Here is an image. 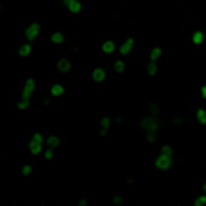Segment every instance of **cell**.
<instances>
[{"label":"cell","mask_w":206,"mask_h":206,"mask_svg":"<svg viewBox=\"0 0 206 206\" xmlns=\"http://www.w3.org/2000/svg\"><path fill=\"white\" fill-rule=\"evenodd\" d=\"M155 166H156L158 169L161 171H166L169 169L171 166H172V156H166V155H159V156L155 159Z\"/></svg>","instance_id":"cell-3"},{"label":"cell","mask_w":206,"mask_h":206,"mask_svg":"<svg viewBox=\"0 0 206 206\" xmlns=\"http://www.w3.org/2000/svg\"><path fill=\"white\" fill-rule=\"evenodd\" d=\"M79 205H81V206H85V205H87V201H85V200H81V201H79Z\"/></svg>","instance_id":"cell-32"},{"label":"cell","mask_w":206,"mask_h":206,"mask_svg":"<svg viewBox=\"0 0 206 206\" xmlns=\"http://www.w3.org/2000/svg\"><path fill=\"white\" fill-rule=\"evenodd\" d=\"M50 41H52L53 44H63V42H65V36L61 32H53L52 37H50Z\"/></svg>","instance_id":"cell-13"},{"label":"cell","mask_w":206,"mask_h":206,"mask_svg":"<svg viewBox=\"0 0 206 206\" xmlns=\"http://www.w3.org/2000/svg\"><path fill=\"white\" fill-rule=\"evenodd\" d=\"M203 37H205V36H203L201 31H197V32L193 34V44H201V42H203Z\"/></svg>","instance_id":"cell-20"},{"label":"cell","mask_w":206,"mask_h":206,"mask_svg":"<svg viewBox=\"0 0 206 206\" xmlns=\"http://www.w3.org/2000/svg\"><path fill=\"white\" fill-rule=\"evenodd\" d=\"M44 155H45V159H52V158H53V150H52V148H49Z\"/></svg>","instance_id":"cell-27"},{"label":"cell","mask_w":206,"mask_h":206,"mask_svg":"<svg viewBox=\"0 0 206 206\" xmlns=\"http://www.w3.org/2000/svg\"><path fill=\"white\" fill-rule=\"evenodd\" d=\"M147 140H148L150 143H153V142L156 140V132H147Z\"/></svg>","instance_id":"cell-23"},{"label":"cell","mask_w":206,"mask_h":206,"mask_svg":"<svg viewBox=\"0 0 206 206\" xmlns=\"http://www.w3.org/2000/svg\"><path fill=\"white\" fill-rule=\"evenodd\" d=\"M101 50H103L105 53H113V52H114V42H113V41L103 42V45H101Z\"/></svg>","instance_id":"cell-11"},{"label":"cell","mask_w":206,"mask_h":206,"mask_svg":"<svg viewBox=\"0 0 206 206\" xmlns=\"http://www.w3.org/2000/svg\"><path fill=\"white\" fill-rule=\"evenodd\" d=\"M69 2H74V0H63V5H65V7H66V5L69 3Z\"/></svg>","instance_id":"cell-33"},{"label":"cell","mask_w":206,"mask_h":206,"mask_svg":"<svg viewBox=\"0 0 206 206\" xmlns=\"http://www.w3.org/2000/svg\"><path fill=\"white\" fill-rule=\"evenodd\" d=\"M161 155H166V156H172L174 151H172V148H171L169 145H163V147H161Z\"/></svg>","instance_id":"cell-21"},{"label":"cell","mask_w":206,"mask_h":206,"mask_svg":"<svg viewBox=\"0 0 206 206\" xmlns=\"http://www.w3.org/2000/svg\"><path fill=\"white\" fill-rule=\"evenodd\" d=\"M39 32H41V24H39V23H32V24L26 29V37H28V41L29 42L36 41V37L39 36Z\"/></svg>","instance_id":"cell-4"},{"label":"cell","mask_w":206,"mask_h":206,"mask_svg":"<svg viewBox=\"0 0 206 206\" xmlns=\"http://www.w3.org/2000/svg\"><path fill=\"white\" fill-rule=\"evenodd\" d=\"M34 87H36L34 79H28L26 84H24V87H23V93H21V97L24 98V100H29L31 95H32V92H34Z\"/></svg>","instance_id":"cell-5"},{"label":"cell","mask_w":206,"mask_h":206,"mask_svg":"<svg viewBox=\"0 0 206 206\" xmlns=\"http://www.w3.org/2000/svg\"><path fill=\"white\" fill-rule=\"evenodd\" d=\"M132 49H134V39L129 37V39H126V42L119 47V53H121V55H129V53L132 52Z\"/></svg>","instance_id":"cell-6"},{"label":"cell","mask_w":206,"mask_h":206,"mask_svg":"<svg viewBox=\"0 0 206 206\" xmlns=\"http://www.w3.org/2000/svg\"><path fill=\"white\" fill-rule=\"evenodd\" d=\"M57 68H58V71H61V73H66V71L71 69V61H69L68 58H60L58 63H57Z\"/></svg>","instance_id":"cell-7"},{"label":"cell","mask_w":206,"mask_h":206,"mask_svg":"<svg viewBox=\"0 0 206 206\" xmlns=\"http://www.w3.org/2000/svg\"><path fill=\"white\" fill-rule=\"evenodd\" d=\"M147 71H148L150 76H155V74L158 73V66L155 65V61H150V65L147 66Z\"/></svg>","instance_id":"cell-16"},{"label":"cell","mask_w":206,"mask_h":206,"mask_svg":"<svg viewBox=\"0 0 206 206\" xmlns=\"http://www.w3.org/2000/svg\"><path fill=\"white\" fill-rule=\"evenodd\" d=\"M205 203H206V197H205V195H201L198 200H195V206H203Z\"/></svg>","instance_id":"cell-25"},{"label":"cell","mask_w":206,"mask_h":206,"mask_svg":"<svg viewBox=\"0 0 206 206\" xmlns=\"http://www.w3.org/2000/svg\"><path fill=\"white\" fill-rule=\"evenodd\" d=\"M113 203H114V205H122V197H119V195L114 197L113 198Z\"/></svg>","instance_id":"cell-28"},{"label":"cell","mask_w":206,"mask_h":206,"mask_svg":"<svg viewBox=\"0 0 206 206\" xmlns=\"http://www.w3.org/2000/svg\"><path fill=\"white\" fill-rule=\"evenodd\" d=\"M42 145H44V137H42V134L36 132L32 135V140L29 142V150H31V153L32 155L42 153Z\"/></svg>","instance_id":"cell-1"},{"label":"cell","mask_w":206,"mask_h":206,"mask_svg":"<svg viewBox=\"0 0 206 206\" xmlns=\"http://www.w3.org/2000/svg\"><path fill=\"white\" fill-rule=\"evenodd\" d=\"M31 50H32V49H31V45H29V44L21 45V47H20V55H21V57H28L29 53H31Z\"/></svg>","instance_id":"cell-15"},{"label":"cell","mask_w":206,"mask_h":206,"mask_svg":"<svg viewBox=\"0 0 206 206\" xmlns=\"http://www.w3.org/2000/svg\"><path fill=\"white\" fill-rule=\"evenodd\" d=\"M159 57H161V49H159V47H155V49L151 50V53H150V61H156Z\"/></svg>","instance_id":"cell-14"},{"label":"cell","mask_w":206,"mask_h":206,"mask_svg":"<svg viewBox=\"0 0 206 206\" xmlns=\"http://www.w3.org/2000/svg\"><path fill=\"white\" fill-rule=\"evenodd\" d=\"M158 121L155 119V116H147V118H143L140 121V127L145 132H156L158 130Z\"/></svg>","instance_id":"cell-2"},{"label":"cell","mask_w":206,"mask_h":206,"mask_svg":"<svg viewBox=\"0 0 206 206\" xmlns=\"http://www.w3.org/2000/svg\"><path fill=\"white\" fill-rule=\"evenodd\" d=\"M174 122H176V124H182V122H184V119H180V118H176V119H174Z\"/></svg>","instance_id":"cell-29"},{"label":"cell","mask_w":206,"mask_h":206,"mask_svg":"<svg viewBox=\"0 0 206 206\" xmlns=\"http://www.w3.org/2000/svg\"><path fill=\"white\" fill-rule=\"evenodd\" d=\"M197 116H198V121L201 122V124H206V111L203 108H200L198 109V113H197Z\"/></svg>","instance_id":"cell-18"},{"label":"cell","mask_w":206,"mask_h":206,"mask_svg":"<svg viewBox=\"0 0 206 206\" xmlns=\"http://www.w3.org/2000/svg\"><path fill=\"white\" fill-rule=\"evenodd\" d=\"M47 145H49L50 148H57V147L60 145V138H58L57 135H50V137L47 138Z\"/></svg>","instance_id":"cell-12"},{"label":"cell","mask_w":206,"mask_h":206,"mask_svg":"<svg viewBox=\"0 0 206 206\" xmlns=\"http://www.w3.org/2000/svg\"><path fill=\"white\" fill-rule=\"evenodd\" d=\"M21 172L24 174V176H28V174H31V166H29V164L23 166V169H21Z\"/></svg>","instance_id":"cell-26"},{"label":"cell","mask_w":206,"mask_h":206,"mask_svg":"<svg viewBox=\"0 0 206 206\" xmlns=\"http://www.w3.org/2000/svg\"><path fill=\"white\" fill-rule=\"evenodd\" d=\"M66 7H68L69 8V11L71 13H79L82 10V5H81V2H79V0H74V2H69L68 5H66Z\"/></svg>","instance_id":"cell-9"},{"label":"cell","mask_w":206,"mask_h":206,"mask_svg":"<svg viewBox=\"0 0 206 206\" xmlns=\"http://www.w3.org/2000/svg\"><path fill=\"white\" fill-rule=\"evenodd\" d=\"M92 77H93V81H95V82H101V81H105V77H106L105 69H103V68H97V69H93Z\"/></svg>","instance_id":"cell-8"},{"label":"cell","mask_w":206,"mask_h":206,"mask_svg":"<svg viewBox=\"0 0 206 206\" xmlns=\"http://www.w3.org/2000/svg\"><path fill=\"white\" fill-rule=\"evenodd\" d=\"M106 134H108V129H101L100 130V135H106Z\"/></svg>","instance_id":"cell-30"},{"label":"cell","mask_w":206,"mask_h":206,"mask_svg":"<svg viewBox=\"0 0 206 206\" xmlns=\"http://www.w3.org/2000/svg\"><path fill=\"white\" fill-rule=\"evenodd\" d=\"M100 126H101V129H109V126H111V119H109L108 116H103V118H101V121H100Z\"/></svg>","instance_id":"cell-17"},{"label":"cell","mask_w":206,"mask_h":206,"mask_svg":"<svg viewBox=\"0 0 206 206\" xmlns=\"http://www.w3.org/2000/svg\"><path fill=\"white\" fill-rule=\"evenodd\" d=\"M150 113H151V116H158V113H159V108H158V105L151 103V105H150Z\"/></svg>","instance_id":"cell-22"},{"label":"cell","mask_w":206,"mask_h":206,"mask_svg":"<svg viewBox=\"0 0 206 206\" xmlns=\"http://www.w3.org/2000/svg\"><path fill=\"white\" fill-rule=\"evenodd\" d=\"M201 95H203V98L206 97V87H203V89H201Z\"/></svg>","instance_id":"cell-31"},{"label":"cell","mask_w":206,"mask_h":206,"mask_svg":"<svg viewBox=\"0 0 206 206\" xmlns=\"http://www.w3.org/2000/svg\"><path fill=\"white\" fill-rule=\"evenodd\" d=\"M28 106H29V100H24V98L18 103V108H20V109H26Z\"/></svg>","instance_id":"cell-24"},{"label":"cell","mask_w":206,"mask_h":206,"mask_svg":"<svg viewBox=\"0 0 206 206\" xmlns=\"http://www.w3.org/2000/svg\"><path fill=\"white\" fill-rule=\"evenodd\" d=\"M50 92H52L53 97H60V95H63V93H65V87H63L61 84H55V85H52Z\"/></svg>","instance_id":"cell-10"},{"label":"cell","mask_w":206,"mask_h":206,"mask_svg":"<svg viewBox=\"0 0 206 206\" xmlns=\"http://www.w3.org/2000/svg\"><path fill=\"white\" fill-rule=\"evenodd\" d=\"M124 61L122 60H118V61H114V71H118V73H122L124 71Z\"/></svg>","instance_id":"cell-19"}]
</instances>
